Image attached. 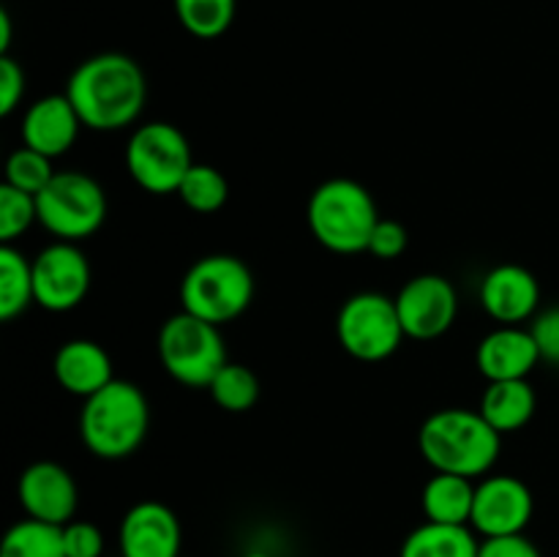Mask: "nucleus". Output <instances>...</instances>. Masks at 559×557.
I'll return each instance as SVG.
<instances>
[{"instance_id": "obj_7", "label": "nucleus", "mask_w": 559, "mask_h": 557, "mask_svg": "<svg viewBox=\"0 0 559 557\" xmlns=\"http://www.w3.org/2000/svg\"><path fill=\"white\" fill-rule=\"evenodd\" d=\"M38 224L55 235V240H80L91 238L107 222V194L96 178L85 173H55V178L36 194Z\"/></svg>"}, {"instance_id": "obj_4", "label": "nucleus", "mask_w": 559, "mask_h": 557, "mask_svg": "<svg viewBox=\"0 0 559 557\" xmlns=\"http://www.w3.org/2000/svg\"><path fill=\"white\" fill-rule=\"evenodd\" d=\"M306 222L317 244L333 254H360L369 249L380 213L371 191L349 178H331L317 186L306 205Z\"/></svg>"}, {"instance_id": "obj_30", "label": "nucleus", "mask_w": 559, "mask_h": 557, "mask_svg": "<svg viewBox=\"0 0 559 557\" xmlns=\"http://www.w3.org/2000/svg\"><path fill=\"white\" fill-rule=\"evenodd\" d=\"M63 549L66 557H102L104 535L93 522L71 519L63 528Z\"/></svg>"}, {"instance_id": "obj_33", "label": "nucleus", "mask_w": 559, "mask_h": 557, "mask_svg": "<svg viewBox=\"0 0 559 557\" xmlns=\"http://www.w3.org/2000/svg\"><path fill=\"white\" fill-rule=\"evenodd\" d=\"M478 557H544L527 535H502V538L480 541Z\"/></svg>"}, {"instance_id": "obj_32", "label": "nucleus", "mask_w": 559, "mask_h": 557, "mask_svg": "<svg viewBox=\"0 0 559 557\" xmlns=\"http://www.w3.org/2000/svg\"><path fill=\"white\" fill-rule=\"evenodd\" d=\"M530 331H533L535 344L540 349V360L559 366V306H551L544 315L535 317Z\"/></svg>"}, {"instance_id": "obj_24", "label": "nucleus", "mask_w": 559, "mask_h": 557, "mask_svg": "<svg viewBox=\"0 0 559 557\" xmlns=\"http://www.w3.org/2000/svg\"><path fill=\"white\" fill-rule=\"evenodd\" d=\"M173 3L183 31L205 42L224 36L238 9V0H173Z\"/></svg>"}, {"instance_id": "obj_28", "label": "nucleus", "mask_w": 559, "mask_h": 557, "mask_svg": "<svg viewBox=\"0 0 559 557\" xmlns=\"http://www.w3.org/2000/svg\"><path fill=\"white\" fill-rule=\"evenodd\" d=\"M38 222L36 197L14 186H0V244H14Z\"/></svg>"}, {"instance_id": "obj_3", "label": "nucleus", "mask_w": 559, "mask_h": 557, "mask_svg": "<svg viewBox=\"0 0 559 557\" xmlns=\"http://www.w3.org/2000/svg\"><path fill=\"white\" fill-rule=\"evenodd\" d=\"M151 429V404L140 386L115 377L109 386L85 399L80 437L87 451L107 462L129 459Z\"/></svg>"}, {"instance_id": "obj_12", "label": "nucleus", "mask_w": 559, "mask_h": 557, "mask_svg": "<svg viewBox=\"0 0 559 557\" xmlns=\"http://www.w3.org/2000/svg\"><path fill=\"white\" fill-rule=\"evenodd\" d=\"M535 500L530 486L516 475H486L475 484V506L469 528L480 538L522 535L533 519Z\"/></svg>"}, {"instance_id": "obj_5", "label": "nucleus", "mask_w": 559, "mask_h": 557, "mask_svg": "<svg viewBox=\"0 0 559 557\" xmlns=\"http://www.w3.org/2000/svg\"><path fill=\"white\" fill-rule=\"evenodd\" d=\"M254 276L235 254H205L186 271L180 282V306L200 320L222 328L249 309Z\"/></svg>"}, {"instance_id": "obj_14", "label": "nucleus", "mask_w": 559, "mask_h": 557, "mask_svg": "<svg viewBox=\"0 0 559 557\" xmlns=\"http://www.w3.org/2000/svg\"><path fill=\"white\" fill-rule=\"evenodd\" d=\"M123 557H178L183 544L178 513L158 500H142L126 511L118 533Z\"/></svg>"}, {"instance_id": "obj_18", "label": "nucleus", "mask_w": 559, "mask_h": 557, "mask_svg": "<svg viewBox=\"0 0 559 557\" xmlns=\"http://www.w3.org/2000/svg\"><path fill=\"white\" fill-rule=\"evenodd\" d=\"M52 371L58 386L80 399L93 396L115 380L112 358L102 344L91 342V339H71V342L60 344L52 360Z\"/></svg>"}, {"instance_id": "obj_10", "label": "nucleus", "mask_w": 559, "mask_h": 557, "mask_svg": "<svg viewBox=\"0 0 559 557\" xmlns=\"http://www.w3.org/2000/svg\"><path fill=\"white\" fill-rule=\"evenodd\" d=\"M91 262L85 251L69 240L44 246L33 260V293L47 311H71L91 293Z\"/></svg>"}, {"instance_id": "obj_34", "label": "nucleus", "mask_w": 559, "mask_h": 557, "mask_svg": "<svg viewBox=\"0 0 559 557\" xmlns=\"http://www.w3.org/2000/svg\"><path fill=\"white\" fill-rule=\"evenodd\" d=\"M11 47V14L0 9V55H9Z\"/></svg>"}, {"instance_id": "obj_8", "label": "nucleus", "mask_w": 559, "mask_h": 557, "mask_svg": "<svg viewBox=\"0 0 559 557\" xmlns=\"http://www.w3.org/2000/svg\"><path fill=\"white\" fill-rule=\"evenodd\" d=\"M194 167L191 145L178 126L153 120L140 126L126 145V169L147 194H178L186 173Z\"/></svg>"}, {"instance_id": "obj_6", "label": "nucleus", "mask_w": 559, "mask_h": 557, "mask_svg": "<svg viewBox=\"0 0 559 557\" xmlns=\"http://www.w3.org/2000/svg\"><path fill=\"white\" fill-rule=\"evenodd\" d=\"M158 358L164 371L186 388H205L229 364L218 325L180 309L158 331Z\"/></svg>"}, {"instance_id": "obj_26", "label": "nucleus", "mask_w": 559, "mask_h": 557, "mask_svg": "<svg viewBox=\"0 0 559 557\" xmlns=\"http://www.w3.org/2000/svg\"><path fill=\"white\" fill-rule=\"evenodd\" d=\"M178 197L183 200V205L189 208V211L202 213V216L216 213L222 211L224 202H227L229 197L227 178H224L213 164L194 162V167L186 173L183 183H180Z\"/></svg>"}, {"instance_id": "obj_11", "label": "nucleus", "mask_w": 559, "mask_h": 557, "mask_svg": "<svg viewBox=\"0 0 559 557\" xmlns=\"http://www.w3.org/2000/svg\"><path fill=\"white\" fill-rule=\"evenodd\" d=\"M399 320L415 342H431L453 328L459 317L456 287L440 273L413 276L396 295Z\"/></svg>"}, {"instance_id": "obj_31", "label": "nucleus", "mask_w": 559, "mask_h": 557, "mask_svg": "<svg viewBox=\"0 0 559 557\" xmlns=\"http://www.w3.org/2000/svg\"><path fill=\"white\" fill-rule=\"evenodd\" d=\"M25 96V69L11 55H0V115L9 118Z\"/></svg>"}, {"instance_id": "obj_23", "label": "nucleus", "mask_w": 559, "mask_h": 557, "mask_svg": "<svg viewBox=\"0 0 559 557\" xmlns=\"http://www.w3.org/2000/svg\"><path fill=\"white\" fill-rule=\"evenodd\" d=\"M0 557H66L63 528L31 517L22 519L3 535Z\"/></svg>"}, {"instance_id": "obj_9", "label": "nucleus", "mask_w": 559, "mask_h": 557, "mask_svg": "<svg viewBox=\"0 0 559 557\" xmlns=\"http://www.w3.org/2000/svg\"><path fill=\"white\" fill-rule=\"evenodd\" d=\"M338 344L347 355L364 364L385 360L402 347L407 336L399 320L396 298L382 293H355L344 300L336 317Z\"/></svg>"}, {"instance_id": "obj_2", "label": "nucleus", "mask_w": 559, "mask_h": 557, "mask_svg": "<svg viewBox=\"0 0 559 557\" xmlns=\"http://www.w3.org/2000/svg\"><path fill=\"white\" fill-rule=\"evenodd\" d=\"M418 448L435 473L480 478L500 459L502 435L478 410L445 407L424 420Z\"/></svg>"}, {"instance_id": "obj_21", "label": "nucleus", "mask_w": 559, "mask_h": 557, "mask_svg": "<svg viewBox=\"0 0 559 557\" xmlns=\"http://www.w3.org/2000/svg\"><path fill=\"white\" fill-rule=\"evenodd\" d=\"M480 541L469 524L424 522L404 538L399 557H478Z\"/></svg>"}, {"instance_id": "obj_19", "label": "nucleus", "mask_w": 559, "mask_h": 557, "mask_svg": "<svg viewBox=\"0 0 559 557\" xmlns=\"http://www.w3.org/2000/svg\"><path fill=\"white\" fill-rule=\"evenodd\" d=\"M535 410H538V396L530 380H500L486 386L478 413L500 435H511L533 420Z\"/></svg>"}, {"instance_id": "obj_20", "label": "nucleus", "mask_w": 559, "mask_h": 557, "mask_svg": "<svg viewBox=\"0 0 559 557\" xmlns=\"http://www.w3.org/2000/svg\"><path fill=\"white\" fill-rule=\"evenodd\" d=\"M475 506L473 478L453 473H435L424 486L420 508L426 522L437 524H469Z\"/></svg>"}, {"instance_id": "obj_13", "label": "nucleus", "mask_w": 559, "mask_h": 557, "mask_svg": "<svg viewBox=\"0 0 559 557\" xmlns=\"http://www.w3.org/2000/svg\"><path fill=\"white\" fill-rule=\"evenodd\" d=\"M16 497L27 517L58 528H66L74 519L80 502L74 475L58 462L27 464L16 481Z\"/></svg>"}, {"instance_id": "obj_15", "label": "nucleus", "mask_w": 559, "mask_h": 557, "mask_svg": "<svg viewBox=\"0 0 559 557\" xmlns=\"http://www.w3.org/2000/svg\"><path fill=\"white\" fill-rule=\"evenodd\" d=\"M480 306L500 325H522L540 304V284L533 271L516 262L497 265L480 278Z\"/></svg>"}, {"instance_id": "obj_25", "label": "nucleus", "mask_w": 559, "mask_h": 557, "mask_svg": "<svg viewBox=\"0 0 559 557\" xmlns=\"http://www.w3.org/2000/svg\"><path fill=\"white\" fill-rule=\"evenodd\" d=\"M207 393H211L213 402L218 404L227 413H249L257 402H260V377L243 364H233L229 360L213 382L207 386Z\"/></svg>"}, {"instance_id": "obj_27", "label": "nucleus", "mask_w": 559, "mask_h": 557, "mask_svg": "<svg viewBox=\"0 0 559 557\" xmlns=\"http://www.w3.org/2000/svg\"><path fill=\"white\" fill-rule=\"evenodd\" d=\"M55 178L52 158L44 156V153L33 151V147L22 145L5 158V180L3 183L14 186V189L27 191V194L36 197L49 180Z\"/></svg>"}, {"instance_id": "obj_1", "label": "nucleus", "mask_w": 559, "mask_h": 557, "mask_svg": "<svg viewBox=\"0 0 559 557\" xmlns=\"http://www.w3.org/2000/svg\"><path fill=\"white\" fill-rule=\"evenodd\" d=\"M82 126L93 131H120L140 118L147 82L140 63L123 52H102L82 60L66 82Z\"/></svg>"}, {"instance_id": "obj_29", "label": "nucleus", "mask_w": 559, "mask_h": 557, "mask_svg": "<svg viewBox=\"0 0 559 557\" xmlns=\"http://www.w3.org/2000/svg\"><path fill=\"white\" fill-rule=\"evenodd\" d=\"M409 246V235L407 227L402 222H393V218H380L371 233L369 240V254L377 257V260L388 262V260H399V257L407 251Z\"/></svg>"}, {"instance_id": "obj_22", "label": "nucleus", "mask_w": 559, "mask_h": 557, "mask_svg": "<svg viewBox=\"0 0 559 557\" xmlns=\"http://www.w3.org/2000/svg\"><path fill=\"white\" fill-rule=\"evenodd\" d=\"M31 304H36L33 260L14 244H0V320H16Z\"/></svg>"}, {"instance_id": "obj_17", "label": "nucleus", "mask_w": 559, "mask_h": 557, "mask_svg": "<svg viewBox=\"0 0 559 557\" xmlns=\"http://www.w3.org/2000/svg\"><path fill=\"white\" fill-rule=\"evenodd\" d=\"M82 129V120L76 115L74 104L66 93H52L25 109L22 118V142L33 151L44 153L49 158H58L71 151L76 134Z\"/></svg>"}, {"instance_id": "obj_16", "label": "nucleus", "mask_w": 559, "mask_h": 557, "mask_svg": "<svg viewBox=\"0 0 559 557\" xmlns=\"http://www.w3.org/2000/svg\"><path fill=\"white\" fill-rule=\"evenodd\" d=\"M540 364V349L530 328L500 325L480 339L475 349V366L486 382L527 380Z\"/></svg>"}, {"instance_id": "obj_35", "label": "nucleus", "mask_w": 559, "mask_h": 557, "mask_svg": "<svg viewBox=\"0 0 559 557\" xmlns=\"http://www.w3.org/2000/svg\"><path fill=\"white\" fill-rule=\"evenodd\" d=\"M246 557H271V555H267V552H251V555H246Z\"/></svg>"}]
</instances>
